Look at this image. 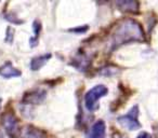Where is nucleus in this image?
Returning <instances> with one entry per match:
<instances>
[{"instance_id":"nucleus-1","label":"nucleus","mask_w":158,"mask_h":138,"mask_svg":"<svg viewBox=\"0 0 158 138\" xmlns=\"http://www.w3.org/2000/svg\"><path fill=\"white\" fill-rule=\"evenodd\" d=\"M142 40H144V34L140 24L133 20H125L119 23V25L113 31L110 41V48L114 50L121 44L131 41H142Z\"/></svg>"},{"instance_id":"nucleus-2","label":"nucleus","mask_w":158,"mask_h":138,"mask_svg":"<svg viewBox=\"0 0 158 138\" xmlns=\"http://www.w3.org/2000/svg\"><path fill=\"white\" fill-rule=\"evenodd\" d=\"M107 94V88L104 85H97L94 88H92L85 96V105L86 108L90 111L97 108V103L101 97L105 96Z\"/></svg>"},{"instance_id":"nucleus-3","label":"nucleus","mask_w":158,"mask_h":138,"mask_svg":"<svg viewBox=\"0 0 158 138\" xmlns=\"http://www.w3.org/2000/svg\"><path fill=\"white\" fill-rule=\"evenodd\" d=\"M139 116V109L138 107H133L129 111V113L126 116H121L118 118V122L123 125L125 128L129 129V131H135V129L140 128V123L138 121Z\"/></svg>"},{"instance_id":"nucleus-4","label":"nucleus","mask_w":158,"mask_h":138,"mask_svg":"<svg viewBox=\"0 0 158 138\" xmlns=\"http://www.w3.org/2000/svg\"><path fill=\"white\" fill-rule=\"evenodd\" d=\"M1 121H2V125L8 135L11 138H15V136L18 135L19 132V122L18 119L14 116V114L9 113V112L5 113L2 116Z\"/></svg>"},{"instance_id":"nucleus-5","label":"nucleus","mask_w":158,"mask_h":138,"mask_svg":"<svg viewBox=\"0 0 158 138\" xmlns=\"http://www.w3.org/2000/svg\"><path fill=\"white\" fill-rule=\"evenodd\" d=\"M105 123L104 121H97L92 125L88 138H105Z\"/></svg>"},{"instance_id":"nucleus-6","label":"nucleus","mask_w":158,"mask_h":138,"mask_svg":"<svg viewBox=\"0 0 158 138\" xmlns=\"http://www.w3.org/2000/svg\"><path fill=\"white\" fill-rule=\"evenodd\" d=\"M46 97V92L42 90H35L24 96V101L26 104H40Z\"/></svg>"},{"instance_id":"nucleus-7","label":"nucleus","mask_w":158,"mask_h":138,"mask_svg":"<svg viewBox=\"0 0 158 138\" xmlns=\"http://www.w3.org/2000/svg\"><path fill=\"white\" fill-rule=\"evenodd\" d=\"M0 75L2 76L3 78L10 79V78L13 77H20L21 71L18 70L16 68H14L11 63H6L5 65L0 67Z\"/></svg>"},{"instance_id":"nucleus-8","label":"nucleus","mask_w":158,"mask_h":138,"mask_svg":"<svg viewBox=\"0 0 158 138\" xmlns=\"http://www.w3.org/2000/svg\"><path fill=\"white\" fill-rule=\"evenodd\" d=\"M51 57V54H44V55H40L37 56L35 58H33L31 63V68L33 70H39L40 68L49 61V58Z\"/></svg>"},{"instance_id":"nucleus-9","label":"nucleus","mask_w":158,"mask_h":138,"mask_svg":"<svg viewBox=\"0 0 158 138\" xmlns=\"http://www.w3.org/2000/svg\"><path fill=\"white\" fill-rule=\"evenodd\" d=\"M116 5L119 10L126 12H136L139 8L138 2L135 1H117Z\"/></svg>"},{"instance_id":"nucleus-10","label":"nucleus","mask_w":158,"mask_h":138,"mask_svg":"<svg viewBox=\"0 0 158 138\" xmlns=\"http://www.w3.org/2000/svg\"><path fill=\"white\" fill-rule=\"evenodd\" d=\"M21 138H46L44 136V134L40 131H38L37 128H34V127H26V128L23 131L22 136Z\"/></svg>"},{"instance_id":"nucleus-11","label":"nucleus","mask_w":158,"mask_h":138,"mask_svg":"<svg viewBox=\"0 0 158 138\" xmlns=\"http://www.w3.org/2000/svg\"><path fill=\"white\" fill-rule=\"evenodd\" d=\"M136 138H152V136L149 135L148 133H142V134H140Z\"/></svg>"},{"instance_id":"nucleus-12","label":"nucleus","mask_w":158,"mask_h":138,"mask_svg":"<svg viewBox=\"0 0 158 138\" xmlns=\"http://www.w3.org/2000/svg\"><path fill=\"white\" fill-rule=\"evenodd\" d=\"M0 138H2V135H1V133H0Z\"/></svg>"}]
</instances>
